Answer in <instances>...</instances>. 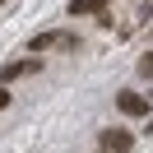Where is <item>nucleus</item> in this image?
Here are the masks:
<instances>
[{
  "label": "nucleus",
  "instance_id": "nucleus-1",
  "mask_svg": "<svg viewBox=\"0 0 153 153\" xmlns=\"http://www.w3.org/2000/svg\"><path fill=\"white\" fill-rule=\"evenodd\" d=\"M97 139H102L107 153H130V149H134V134L125 130V125H111V130H102Z\"/></svg>",
  "mask_w": 153,
  "mask_h": 153
},
{
  "label": "nucleus",
  "instance_id": "nucleus-2",
  "mask_svg": "<svg viewBox=\"0 0 153 153\" xmlns=\"http://www.w3.org/2000/svg\"><path fill=\"white\" fill-rule=\"evenodd\" d=\"M116 107H121L125 116H149V97L130 93V88H121V93H116Z\"/></svg>",
  "mask_w": 153,
  "mask_h": 153
},
{
  "label": "nucleus",
  "instance_id": "nucleus-3",
  "mask_svg": "<svg viewBox=\"0 0 153 153\" xmlns=\"http://www.w3.org/2000/svg\"><path fill=\"white\" fill-rule=\"evenodd\" d=\"M37 60H10V65H0V84H14L19 74H33Z\"/></svg>",
  "mask_w": 153,
  "mask_h": 153
},
{
  "label": "nucleus",
  "instance_id": "nucleus-4",
  "mask_svg": "<svg viewBox=\"0 0 153 153\" xmlns=\"http://www.w3.org/2000/svg\"><path fill=\"white\" fill-rule=\"evenodd\" d=\"M107 10V0H70V14H74V19H79V14H102Z\"/></svg>",
  "mask_w": 153,
  "mask_h": 153
},
{
  "label": "nucleus",
  "instance_id": "nucleus-5",
  "mask_svg": "<svg viewBox=\"0 0 153 153\" xmlns=\"http://www.w3.org/2000/svg\"><path fill=\"white\" fill-rule=\"evenodd\" d=\"M56 42H60L56 33H37V37H33V51H47V47H56Z\"/></svg>",
  "mask_w": 153,
  "mask_h": 153
},
{
  "label": "nucleus",
  "instance_id": "nucleus-6",
  "mask_svg": "<svg viewBox=\"0 0 153 153\" xmlns=\"http://www.w3.org/2000/svg\"><path fill=\"white\" fill-rule=\"evenodd\" d=\"M134 70H139L144 79H153V51H144V56H139V65H134Z\"/></svg>",
  "mask_w": 153,
  "mask_h": 153
},
{
  "label": "nucleus",
  "instance_id": "nucleus-7",
  "mask_svg": "<svg viewBox=\"0 0 153 153\" xmlns=\"http://www.w3.org/2000/svg\"><path fill=\"white\" fill-rule=\"evenodd\" d=\"M14 102V93H10V84H0V111H5V107Z\"/></svg>",
  "mask_w": 153,
  "mask_h": 153
},
{
  "label": "nucleus",
  "instance_id": "nucleus-8",
  "mask_svg": "<svg viewBox=\"0 0 153 153\" xmlns=\"http://www.w3.org/2000/svg\"><path fill=\"white\" fill-rule=\"evenodd\" d=\"M97 153H107V149H97Z\"/></svg>",
  "mask_w": 153,
  "mask_h": 153
}]
</instances>
